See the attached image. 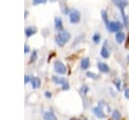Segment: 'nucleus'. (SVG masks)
I'll use <instances>...</instances> for the list:
<instances>
[{
    "mask_svg": "<svg viewBox=\"0 0 129 120\" xmlns=\"http://www.w3.org/2000/svg\"><path fill=\"white\" fill-rule=\"evenodd\" d=\"M127 59H128V62H129V54H128V56H127Z\"/></svg>",
    "mask_w": 129,
    "mask_h": 120,
    "instance_id": "obj_33",
    "label": "nucleus"
},
{
    "mask_svg": "<svg viewBox=\"0 0 129 120\" xmlns=\"http://www.w3.org/2000/svg\"><path fill=\"white\" fill-rule=\"evenodd\" d=\"M125 37H126V34H125V32L122 31V30L115 33V40H116V42L119 43V44H121V43L125 40Z\"/></svg>",
    "mask_w": 129,
    "mask_h": 120,
    "instance_id": "obj_11",
    "label": "nucleus"
},
{
    "mask_svg": "<svg viewBox=\"0 0 129 120\" xmlns=\"http://www.w3.org/2000/svg\"><path fill=\"white\" fill-rule=\"evenodd\" d=\"M47 0H32V4L33 5H38V4H44L46 3Z\"/></svg>",
    "mask_w": 129,
    "mask_h": 120,
    "instance_id": "obj_24",
    "label": "nucleus"
},
{
    "mask_svg": "<svg viewBox=\"0 0 129 120\" xmlns=\"http://www.w3.org/2000/svg\"><path fill=\"white\" fill-rule=\"evenodd\" d=\"M44 96H45L46 98H51V93H50V92H45V93H44Z\"/></svg>",
    "mask_w": 129,
    "mask_h": 120,
    "instance_id": "obj_29",
    "label": "nucleus"
},
{
    "mask_svg": "<svg viewBox=\"0 0 129 120\" xmlns=\"http://www.w3.org/2000/svg\"><path fill=\"white\" fill-rule=\"evenodd\" d=\"M31 79H32V77H31V76H29V75H26V76L24 77V83H25V84L29 83V82L31 81Z\"/></svg>",
    "mask_w": 129,
    "mask_h": 120,
    "instance_id": "obj_25",
    "label": "nucleus"
},
{
    "mask_svg": "<svg viewBox=\"0 0 129 120\" xmlns=\"http://www.w3.org/2000/svg\"><path fill=\"white\" fill-rule=\"evenodd\" d=\"M93 113L97 118H100V119L105 118V113H104V111L102 109V106H100V105L93 108Z\"/></svg>",
    "mask_w": 129,
    "mask_h": 120,
    "instance_id": "obj_7",
    "label": "nucleus"
},
{
    "mask_svg": "<svg viewBox=\"0 0 129 120\" xmlns=\"http://www.w3.org/2000/svg\"><path fill=\"white\" fill-rule=\"evenodd\" d=\"M100 54L103 58H109L110 56V49H109V45H108V40H105L103 45H102V48L100 50Z\"/></svg>",
    "mask_w": 129,
    "mask_h": 120,
    "instance_id": "obj_6",
    "label": "nucleus"
},
{
    "mask_svg": "<svg viewBox=\"0 0 129 120\" xmlns=\"http://www.w3.org/2000/svg\"><path fill=\"white\" fill-rule=\"evenodd\" d=\"M111 2L120 10V12H125V8L128 6V0H111Z\"/></svg>",
    "mask_w": 129,
    "mask_h": 120,
    "instance_id": "obj_5",
    "label": "nucleus"
},
{
    "mask_svg": "<svg viewBox=\"0 0 129 120\" xmlns=\"http://www.w3.org/2000/svg\"><path fill=\"white\" fill-rule=\"evenodd\" d=\"M90 58L89 57H84L83 59H82V62H81V69L83 70V71H86V70H88L89 68H90Z\"/></svg>",
    "mask_w": 129,
    "mask_h": 120,
    "instance_id": "obj_14",
    "label": "nucleus"
},
{
    "mask_svg": "<svg viewBox=\"0 0 129 120\" xmlns=\"http://www.w3.org/2000/svg\"><path fill=\"white\" fill-rule=\"evenodd\" d=\"M49 1H51V2H54V1H56V0H49Z\"/></svg>",
    "mask_w": 129,
    "mask_h": 120,
    "instance_id": "obj_32",
    "label": "nucleus"
},
{
    "mask_svg": "<svg viewBox=\"0 0 129 120\" xmlns=\"http://www.w3.org/2000/svg\"><path fill=\"white\" fill-rule=\"evenodd\" d=\"M53 70L56 74L58 75H64L67 73V67L64 66V64L60 61H56L53 64Z\"/></svg>",
    "mask_w": 129,
    "mask_h": 120,
    "instance_id": "obj_4",
    "label": "nucleus"
},
{
    "mask_svg": "<svg viewBox=\"0 0 129 120\" xmlns=\"http://www.w3.org/2000/svg\"><path fill=\"white\" fill-rule=\"evenodd\" d=\"M43 119L44 120H57L56 116L54 115V113L52 111H47L43 114Z\"/></svg>",
    "mask_w": 129,
    "mask_h": 120,
    "instance_id": "obj_15",
    "label": "nucleus"
},
{
    "mask_svg": "<svg viewBox=\"0 0 129 120\" xmlns=\"http://www.w3.org/2000/svg\"><path fill=\"white\" fill-rule=\"evenodd\" d=\"M29 51H30L29 45H28V44H25V45H24V52H25V53H28Z\"/></svg>",
    "mask_w": 129,
    "mask_h": 120,
    "instance_id": "obj_28",
    "label": "nucleus"
},
{
    "mask_svg": "<svg viewBox=\"0 0 129 120\" xmlns=\"http://www.w3.org/2000/svg\"><path fill=\"white\" fill-rule=\"evenodd\" d=\"M71 33L68 31V30H66V29H62V30H60V31H58V33L55 35V37H54V41H55V43L58 45V46H63L66 43H68L69 41H70V39H71Z\"/></svg>",
    "mask_w": 129,
    "mask_h": 120,
    "instance_id": "obj_1",
    "label": "nucleus"
},
{
    "mask_svg": "<svg viewBox=\"0 0 129 120\" xmlns=\"http://www.w3.org/2000/svg\"><path fill=\"white\" fill-rule=\"evenodd\" d=\"M101 16H102V19H103L104 23L107 24V23L109 22V18H108V13H107V11L104 10V9H102V10H101Z\"/></svg>",
    "mask_w": 129,
    "mask_h": 120,
    "instance_id": "obj_19",
    "label": "nucleus"
},
{
    "mask_svg": "<svg viewBox=\"0 0 129 120\" xmlns=\"http://www.w3.org/2000/svg\"><path fill=\"white\" fill-rule=\"evenodd\" d=\"M54 28L56 31H60L63 29V24H62V19L59 16L54 17Z\"/></svg>",
    "mask_w": 129,
    "mask_h": 120,
    "instance_id": "obj_10",
    "label": "nucleus"
},
{
    "mask_svg": "<svg viewBox=\"0 0 129 120\" xmlns=\"http://www.w3.org/2000/svg\"><path fill=\"white\" fill-rule=\"evenodd\" d=\"M80 92H81V94H83V95H87V93L89 92V87H88L87 85H83V86L81 87V89H80Z\"/></svg>",
    "mask_w": 129,
    "mask_h": 120,
    "instance_id": "obj_21",
    "label": "nucleus"
},
{
    "mask_svg": "<svg viewBox=\"0 0 129 120\" xmlns=\"http://www.w3.org/2000/svg\"><path fill=\"white\" fill-rule=\"evenodd\" d=\"M30 83H31V87H32V89H38V88L40 87L41 81H40V79H39L38 77H32Z\"/></svg>",
    "mask_w": 129,
    "mask_h": 120,
    "instance_id": "obj_12",
    "label": "nucleus"
},
{
    "mask_svg": "<svg viewBox=\"0 0 129 120\" xmlns=\"http://www.w3.org/2000/svg\"><path fill=\"white\" fill-rule=\"evenodd\" d=\"M70 120H82V119H79V118H71Z\"/></svg>",
    "mask_w": 129,
    "mask_h": 120,
    "instance_id": "obj_31",
    "label": "nucleus"
},
{
    "mask_svg": "<svg viewBox=\"0 0 129 120\" xmlns=\"http://www.w3.org/2000/svg\"><path fill=\"white\" fill-rule=\"evenodd\" d=\"M92 40L95 44H99L101 42V34L99 32H95L92 36Z\"/></svg>",
    "mask_w": 129,
    "mask_h": 120,
    "instance_id": "obj_18",
    "label": "nucleus"
},
{
    "mask_svg": "<svg viewBox=\"0 0 129 120\" xmlns=\"http://www.w3.org/2000/svg\"><path fill=\"white\" fill-rule=\"evenodd\" d=\"M51 80H52V82H53L55 85H60V86H62V85H64V84L67 83L66 79L62 78V77H56V76H53V77L51 78Z\"/></svg>",
    "mask_w": 129,
    "mask_h": 120,
    "instance_id": "obj_13",
    "label": "nucleus"
},
{
    "mask_svg": "<svg viewBox=\"0 0 129 120\" xmlns=\"http://www.w3.org/2000/svg\"><path fill=\"white\" fill-rule=\"evenodd\" d=\"M87 77L88 78H91V79H93V80H97L98 78H99V76L98 75H96L95 73H93V72H87Z\"/></svg>",
    "mask_w": 129,
    "mask_h": 120,
    "instance_id": "obj_22",
    "label": "nucleus"
},
{
    "mask_svg": "<svg viewBox=\"0 0 129 120\" xmlns=\"http://www.w3.org/2000/svg\"><path fill=\"white\" fill-rule=\"evenodd\" d=\"M105 26H106V28L108 29V31L109 32H112V33H116V32H118V31H121L122 29H123V27H124V25H123V23H121L120 21H118V20H115V21H111V20H109V22L107 23V24H105Z\"/></svg>",
    "mask_w": 129,
    "mask_h": 120,
    "instance_id": "obj_2",
    "label": "nucleus"
},
{
    "mask_svg": "<svg viewBox=\"0 0 129 120\" xmlns=\"http://www.w3.org/2000/svg\"><path fill=\"white\" fill-rule=\"evenodd\" d=\"M27 15H28V11H27V10H25V12H24V17L26 18V17H27Z\"/></svg>",
    "mask_w": 129,
    "mask_h": 120,
    "instance_id": "obj_30",
    "label": "nucleus"
},
{
    "mask_svg": "<svg viewBox=\"0 0 129 120\" xmlns=\"http://www.w3.org/2000/svg\"><path fill=\"white\" fill-rule=\"evenodd\" d=\"M121 119H122V115H121L120 111L115 109L112 112V120H121Z\"/></svg>",
    "mask_w": 129,
    "mask_h": 120,
    "instance_id": "obj_17",
    "label": "nucleus"
},
{
    "mask_svg": "<svg viewBox=\"0 0 129 120\" xmlns=\"http://www.w3.org/2000/svg\"><path fill=\"white\" fill-rule=\"evenodd\" d=\"M124 96H125V98L127 100H129V88H127V89L124 90Z\"/></svg>",
    "mask_w": 129,
    "mask_h": 120,
    "instance_id": "obj_26",
    "label": "nucleus"
},
{
    "mask_svg": "<svg viewBox=\"0 0 129 120\" xmlns=\"http://www.w3.org/2000/svg\"><path fill=\"white\" fill-rule=\"evenodd\" d=\"M121 16H122V23L124 27H129V17L125 14V12H121Z\"/></svg>",
    "mask_w": 129,
    "mask_h": 120,
    "instance_id": "obj_16",
    "label": "nucleus"
},
{
    "mask_svg": "<svg viewBox=\"0 0 129 120\" xmlns=\"http://www.w3.org/2000/svg\"><path fill=\"white\" fill-rule=\"evenodd\" d=\"M36 31H37V28H36L35 26H27V27H25V29H24V33H25V36H26L27 38H29V37H31L33 34H35Z\"/></svg>",
    "mask_w": 129,
    "mask_h": 120,
    "instance_id": "obj_9",
    "label": "nucleus"
},
{
    "mask_svg": "<svg viewBox=\"0 0 129 120\" xmlns=\"http://www.w3.org/2000/svg\"><path fill=\"white\" fill-rule=\"evenodd\" d=\"M81 12L76 8H71L69 13V19L72 24H77L81 21Z\"/></svg>",
    "mask_w": 129,
    "mask_h": 120,
    "instance_id": "obj_3",
    "label": "nucleus"
},
{
    "mask_svg": "<svg viewBox=\"0 0 129 120\" xmlns=\"http://www.w3.org/2000/svg\"><path fill=\"white\" fill-rule=\"evenodd\" d=\"M61 89L63 90V91H67V90H69L70 89V84L67 82L64 85H62V87H61Z\"/></svg>",
    "mask_w": 129,
    "mask_h": 120,
    "instance_id": "obj_27",
    "label": "nucleus"
},
{
    "mask_svg": "<svg viewBox=\"0 0 129 120\" xmlns=\"http://www.w3.org/2000/svg\"><path fill=\"white\" fill-rule=\"evenodd\" d=\"M97 67H98V70H99L101 73H104V74H108V73H110V68H109V66H108L106 63L98 62Z\"/></svg>",
    "mask_w": 129,
    "mask_h": 120,
    "instance_id": "obj_8",
    "label": "nucleus"
},
{
    "mask_svg": "<svg viewBox=\"0 0 129 120\" xmlns=\"http://www.w3.org/2000/svg\"><path fill=\"white\" fill-rule=\"evenodd\" d=\"M114 86L116 87V89L118 90V91H120L121 90V80L119 79V78H117L116 80H114Z\"/></svg>",
    "mask_w": 129,
    "mask_h": 120,
    "instance_id": "obj_20",
    "label": "nucleus"
},
{
    "mask_svg": "<svg viewBox=\"0 0 129 120\" xmlns=\"http://www.w3.org/2000/svg\"><path fill=\"white\" fill-rule=\"evenodd\" d=\"M36 58H37V50H33L30 56V63H33L34 61H36Z\"/></svg>",
    "mask_w": 129,
    "mask_h": 120,
    "instance_id": "obj_23",
    "label": "nucleus"
}]
</instances>
